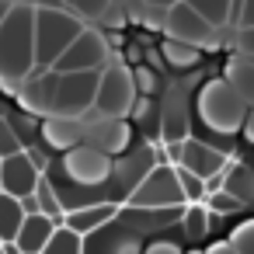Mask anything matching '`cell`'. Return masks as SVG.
<instances>
[{
    "label": "cell",
    "instance_id": "cell-1",
    "mask_svg": "<svg viewBox=\"0 0 254 254\" xmlns=\"http://www.w3.org/2000/svg\"><path fill=\"white\" fill-rule=\"evenodd\" d=\"M35 70V7L11 4L0 18V80H25Z\"/></svg>",
    "mask_w": 254,
    "mask_h": 254
},
{
    "label": "cell",
    "instance_id": "cell-12",
    "mask_svg": "<svg viewBox=\"0 0 254 254\" xmlns=\"http://www.w3.org/2000/svg\"><path fill=\"white\" fill-rule=\"evenodd\" d=\"M66 4H70V14H77L80 21H87V18H98V14H105L112 0H66Z\"/></svg>",
    "mask_w": 254,
    "mask_h": 254
},
{
    "label": "cell",
    "instance_id": "cell-2",
    "mask_svg": "<svg viewBox=\"0 0 254 254\" xmlns=\"http://www.w3.org/2000/svg\"><path fill=\"white\" fill-rule=\"evenodd\" d=\"M219 178H223L219 191L237 205V212L247 216V223H254V136H251V108L237 122L233 153H230V164L223 167Z\"/></svg>",
    "mask_w": 254,
    "mask_h": 254
},
{
    "label": "cell",
    "instance_id": "cell-7",
    "mask_svg": "<svg viewBox=\"0 0 254 254\" xmlns=\"http://www.w3.org/2000/svg\"><path fill=\"white\" fill-rule=\"evenodd\" d=\"M167 25H171V32L174 35H181L178 42H188V46H198V39H205L209 32H212V25H205L185 0H178L174 7H167Z\"/></svg>",
    "mask_w": 254,
    "mask_h": 254
},
{
    "label": "cell",
    "instance_id": "cell-10",
    "mask_svg": "<svg viewBox=\"0 0 254 254\" xmlns=\"http://www.w3.org/2000/svg\"><path fill=\"white\" fill-rule=\"evenodd\" d=\"M185 4H188L205 25L219 28V25L230 21V4H233V0H185Z\"/></svg>",
    "mask_w": 254,
    "mask_h": 254
},
{
    "label": "cell",
    "instance_id": "cell-3",
    "mask_svg": "<svg viewBox=\"0 0 254 254\" xmlns=\"http://www.w3.org/2000/svg\"><path fill=\"white\" fill-rule=\"evenodd\" d=\"M84 32V21L63 7H35V70L32 73H46L60 53Z\"/></svg>",
    "mask_w": 254,
    "mask_h": 254
},
{
    "label": "cell",
    "instance_id": "cell-14",
    "mask_svg": "<svg viewBox=\"0 0 254 254\" xmlns=\"http://www.w3.org/2000/svg\"><path fill=\"white\" fill-rule=\"evenodd\" d=\"M150 4H157V7H174L178 0H150Z\"/></svg>",
    "mask_w": 254,
    "mask_h": 254
},
{
    "label": "cell",
    "instance_id": "cell-4",
    "mask_svg": "<svg viewBox=\"0 0 254 254\" xmlns=\"http://www.w3.org/2000/svg\"><path fill=\"white\" fill-rule=\"evenodd\" d=\"M108 53H112V46H108V39L105 35H98V32H91V28H84L63 53H60V60L49 66V70H56V73H80V70H105V63H108Z\"/></svg>",
    "mask_w": 254,
    "mask_h": 254
},
{
    "label": "cell",
    "instance_id": "cell-5",
    "mask_svg": "<svg viewBox=\"0 0 254 254\" xmlns=\"http://www.w3.org/2000/svg\"><path fill=\"white\" fill-rule=\"evenodd\" d=\"M35 188H39V167L32 164L25 150L0 157V191L11 198H28Z\"/></svg>",
    "mask_w": 254,
    "mask_h": 254
},
{
    "label": "cell",
    "instance_id": "cell-13",
    "mask_svg": "<svg viewBox=\"0 0 254 254\" xmlns=\"http://www.w3.org/2000/svg\"><path fill=\"white\" fill-rule=\"evenodd\" d=\"M233 237H237V244H233V247H237V254H254V223L240 226Z\"/></svg>",
    "mask_w": 254,
    "mask_h": 254
},
{
    "label": "cell",
    "instance_id": "cell-9",
    "mask_svg": "<svg viewBox=\"0 0 254 254\" xmlns=\"http://www.w3.org/2000/svg\"><path fill=\"white\" fill-rule=\"evenodd\" d=\"M21 223H25V209H21V202L0 191V244H14Z\"/></svg>",
    "mask_w": 254,
    "mask_h": 254
},
{
    "label": "cell",
    "instance_id": "cell-11",
    "mask_svg": "<svg viewBox=\"0 0 254 254\" xmlns=\"http://www.w3.org/2000/svg\"><path fill=\"white\" fill-rule=\"evenodd\" d=\"M42 254H80V233H73L66 226H56L49 244L42 247Z\"/></svg>",
    "mask_w": 254,
    "mask_h": 254
},
{
    "label": "cell",
    "instance_id": "cell-6",
    "mask_svg": "<svg viewBox=\"0 0 254 254\" xmlns=\"http://www.w3.org/2000/svg\"><path fill=\"white\" fill-rule=\"evenodd\" d=\"M132 105V80L126 77V70H108L101 73V84H98V98H94V108L101 119H122Z\"/></svg>",
    "mask_w": 254,
    "mask_h": 254
},
{
    "label": "cell",
    "instance_id": "cell-8",
    "mask_svg": "<svg viewBox=\"0 0 254 254\" xmlns=\"http://www.w3.org/2000/svg\"><path fill=\"white\" fill-rule=\"evenodd\" d=\"M53 230H56V223L49 216H39V212L35 216H25V223H21L18 237H14V247L21 254H42V247L49 244Z\"/></svg>",
    "mask_w": 254,
    "mask_h": 254
}]
</instances>
